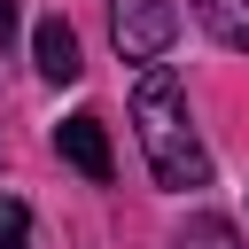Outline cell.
<instances>
[{
  "label": "cell",
  "mask_w": 249,
  "mask_h": 249,
  "mask_svg": "<svg viewBox=\"0 0 249 249\" xmlns=\"http://www.w3.org/2000/svg\"><path fill=\"white\" fill-rule=\"evenodd\" d=\"M132 124H140V148H148L156 187H202L210 179V156L195 140L187 93H179V78L163 62H140V78H132Z\"/></svg>",
  "instance_id": "obj_1"
},
{
  "label": "cell",
  "mask_w": 249,
  "mask_h": 249,
  "mask_svg": "<svg viewBox=\"0 0 249 249\" xmlns=\"http://www.w3.org/2000/svg\"><path fill=\"white\" fill-rule=\"evenodd\" d=\"M171 39H179V8L171 0H117V47L132 62H156Z\"/></svg>",
  "instance_id": "obj_2"
},
{
  "label": "cell",
  "mask_w": 249,
  "mask_h": 249,
  "mask_svg": "<svg viewBox=\"0 0 249 249\" xmlns=\"http://www.w3.org/2000/svg\"><path fill=\"white\" fill-rule=\"evenodd\" d=\"M54 148H62L86 179H109V132H101V117H93V109L62 117V124H54Z\"/></svg>",
  "instance_id": "obj_3"
},
{
  "label": "cell",
  "mask_w": 249,
  "mask_h": 249,
  "mask_svg": "<svg viewBox=\"0 0 249 249\" xmlns=\"http://www.w3.org/2000/svg\"><path fill=\"white\" fill-rule=\"evenodd\" d=\"M31 54H39V78H47V86H70V78L86 70V54H78V31H70L62 16H47V23L31 31Z\"/></svg>",
  "instance_id": "obj_4"
},
{
  "label": "cell",
  "mask_w": 249,
  "mask_h": 249,
  "mask_svg": "<svg viewBox=\"0 0 249 249\" xmlns=\"http://www.w3.org/2000/svg\"><path fill=\"white\" fill-rule=\"evenodd\" d=\"M195 16H202V31H210L218 47L249 54V0H195Z\"/></svg>",
  "instance_id": "obj_5"
},
{
  "label": "cell",
  "mask_w": 249,
  "mask_h": 249,
  "mask_svg": "<svg viewBox=\"0 0 249 249\" xmlns=\"http://www.w3.org/2000/svg\"><path fill=\"white\" fill-rule=\"evenodd\" d=\"M171 249H241V233H233L226 218H187V233H179Z\"/></svg>",
  "instance_id": "obj_6"
},
{
  "label": "cell",
  "mask_w": 249,
  "mask_h": 249,
  "mask_svg": "<svg viewBox=\"0 0 249 249\" xmlns=\"http://www.w3.org/2000/svg\"><path fill=\"white\" fill-rule=\"evenodd\" d=\"M23 233H31V210L0 195V249H23Z\"/></svg>",
  "instance_id": "obj_7"
},
{
  "label": "cell",
  "mask_w": 249,
  "mask_h": 249,
  "mask_svg": "<svg viewBox=\"0 0 249 249\" xmlns=\"http://www.w3.org/2000/svg\"><path fill=\"white\" fill-rule=\"evenodd\" d=\"M16 39V0H0V47Z\"/></svg>",
  "instance_id": "obj_8"
}]
</instances>
